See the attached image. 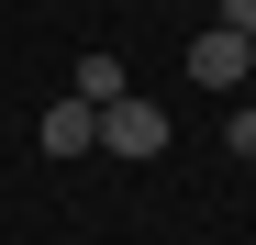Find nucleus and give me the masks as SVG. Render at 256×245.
<instances>
[{
	"label": "nucleus",
	"instance_id": "nucleus-6",
	"mask_svg": "<svg viewBox=\"0 0 256 245\" xmlns=\"http://www.w3.org/2000/svg\"><path fill=\"white\" fill-rule=\"evenodd\" d=\"M223 156H245V168H256V112H234V122H223Z\"/></svg>",
	"mask_w": 256,
	"mask_h": 245
},
{
	"label": "nucleus",
	"instance_id": "nucleus-3",
	"mask_svg": "<svg viewBox=\"0 0 256 245\" xmlns=\"http://www.w3.org/2000/svg\"><path fill=\"white\" fill-rule=\"evenodd\" d=\"M90 100H45V122H34V134H45V156H90Z\"/></svg>",
	"mask_w": 256,
	"mask_h": 245
},
{
	"label": "nucleus",
	"instance_id": "nucleus-5",
	"mask_svg": "<svg viewBox=\"0 0 256 245\" xmlns=\"http://www.w3.org/2000/svg\"><path fill=\"white\" fill-rule=\"evenodd\" d=\"M212 22H223V34H245V45H256V0H212Z\"/></svg>",
	"mask_w": 256,
	"mask_h": 245
},
{
	"label": "nucleus",
	"instance_id": "nucleus-4",
	"mask_svg": "<svg viewBox=\"0 0 256 245\" xmlns=\"http://www.w3.org/2000/svg\"><path fill=\"white\" fill-rule=\"evenodd\" d=\"M67 100H90V112L122 100V56H78V67H67Z\"/></svg>",
	"mask_w": 256,
	"mask_h": 245
},
{
	"label": "nucleus",
	"instance_id": "nucleus-1",
	"mask_svg": "<svg viewBox=\"0 0 256 245\" xmlns=\"http://www.w3.org/2000/svg\"><path fill=\"white\" fill-rule=\"evenodd\" d=\"M90 156H167V112L156 100H100V122H90Z\"/></svg>",
	"mask_w": 256,
	"mask_h": 245
},
{
	"label": "nucleus",
	"instance_id": "nucleus-2",
	"mask_svg": "<svg viewBox=\"0 0 256 245\" xmlns=\"http://www.w3.org/2000/svg\"><path fill=\"white\" fill-rule=\"evenodd\" d=\"M190 78H200V90H245V78H256V45L223 34V22H200L190 34Z\"/></svg>",
	"mask_w": 256,
	"mask_h": 245
}]
</instances>
